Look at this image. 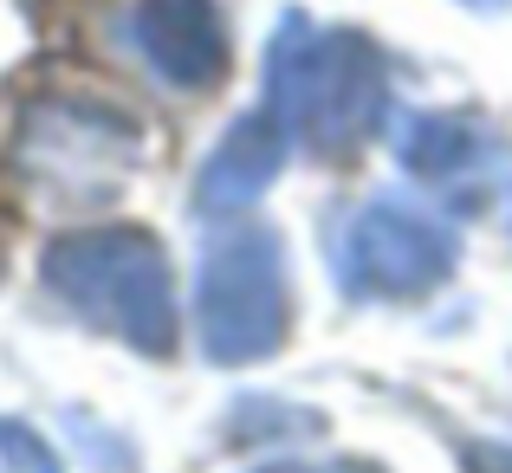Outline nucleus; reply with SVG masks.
I'll list each match as a JSON object with an SVG mask.
<instances>
[{
    "instance_id": "obj_1",
    "label": "nucleus",
    "mask_w": 512,
    "mask_h": 473,
    "mask_svg": "<svg viewBox=\"0 0 512 473\" xmlns=\"http://www.w3.org/2000/svg\"><path fill=\"white\" fill-rule=\"evenodd\" d=\"M46 286L91 318L98 331H117L137 350L175 344V292L169 260L150 234H72L46 253Z\"/></svg>"
},
{
    "instance_id": "obj_2",
    "label": "nucleus",
    "mask_w": 512,
    "mask_h": 473,
    "mask_svg": "<svg viewBox=\"0 0 512 473\" xmlns=\"http://www.w3.org/2000/svg\"><path fill=\"white\" fill-rule=\"evenodd\" d=\"M273 111L279 130H299L318 150L350 143L383 104V78H376V52L357 33H312L305 20H286L273 39Z\"/></svg>"
},
{
    "instance_id": "obj_3",
    "label": "nucleus",
    "mask_w": 512,
    "mask_h": 473,
    "mask_svg": "<svg viewBox=\"0 0 512 473\" xmlns=\"http://www.w3.org/2000/svg\"><path fill=\"white\" fill-rule=\"evenodd\" d=\"M201 344L208 357L240 363L266 357L286 331V266H279V240L247 227V234L208 240L201 260Z\"/></svg>"
},
{
    "instance_id": "obj_4",
    "label": "nucleus",
    "mask_w": 512,
    "mask_h": 473,
    "mask_svg": "<svg viewBox=\"0 0 512 473\" xmlns=\"http://www.w3.org/2000/svg\"><path fill=\"white\" fill-rule=\"evenodd\" d=\"M137 150L130 143V124L98 104H39L26 117V137H20V156L33 175L46 182H65L72 195H104L111 169H124V156Z\"/></svg>"
},
{
    "instance_id": "obj_5",
    "label": "nucleus",
    "mask_w": 512,
    "mask_h": 473,
    "mask_svg": "<svg viewBox=\"0 0 512 473\" xmlns=\"http://www.w3.org/2000/svg\"><path fill=\"white\" fill-rule=\"evenodd\" d=\"M448 273V234L415 208H370L344 234V279L357 292H422Z\"/></svg>"
},
{
    "instance_id": "obj_6",
    "label": "nucleus",
    "mask_w": 512,
    "mask_h": 473,
    "mask_svg": "<svg viewBox=\"0 0 512 473\" xmlns=\"http://www.w3.org/2000/svg\"><path fill=\"white\" fill-rule=\"evenodd\" d=\"M130 33H137L143 59H150L169 85H208L227 59L221 20H214L208 0H137Z\"/></svg>"
},
{
    "instance_id": "obj_7",
    "label": "nucleus",
    "mask_w": 512,
    "mask_h": 473,
    "mask_svg": "<svg viewBox=\"0 0 512 473\" xmlns=\"http://www.w3.org/2000/svg\"><path fill=\"white\" fill-rule=\"evenodd\" d=\"M279 162H286V137H279L273 117H240V124L227 130V143L208 156V169H201V195L195 201L208 214L240 208V201H253L279 175Z\"/></svg>"
},
{
    "instance_id": "obj_8",
    "label": "nucleus",
    "mask_w": 512,
    "mask_h": 473,
    "mask_svg": "<svg viewBox=\"0 0 512 473\" xmlns=\"http://www.w3.org/2000/svg\"><path fill=\"white\" fill-rule=\"evenodd\" d=\"M0 473H59V467H52V454L39 448L33 428L0 422Z\"/></svg>"
},
{
    "instance_id": "obj_9",
    "label": "nucleus",
    "mask_w": 512,
    "mask_h": 473,
    "mask_svg": "<svg viewBox=\"0 0 512 473\" xmlns=\"http://www.w3.org/2000/svg\"><path fill=\"white\" fill-rule=\"evenodd\" d=\"M474 7H500V0H474Z\"/></svg>"
}]
</instances>
